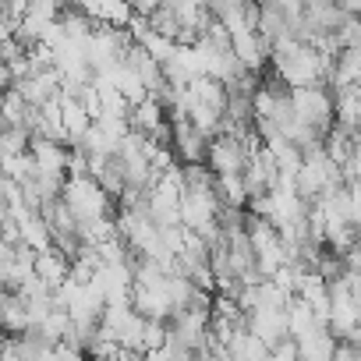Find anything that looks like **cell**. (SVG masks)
I'll list each match as a JSON object with an SVG mask.
<instances>
[{
	"mask_svg": "<svg viewBox=\"0 0 361 361\" xmlns=\"http://www.w3.org/2000/svg\"><path fill=\"white\" fill-rule=\"evenodd\" d=\"M294 110H298V121L319 128L322 135L333 131L336 124V92L329 82H312V85H301L294 89Z\"/></svg>",
	"mask_w": 361,
	"mask_h": 361,
	"instance_id": "cell-1",
	"label": "cell"
},
{
	"mask_svg": "<svg viewBox=\"0 0 361 361\" xmlns=\"http://www.w3.org/2000/svg\"><path fill=\"white\" fill-rule=\"evenodd\" d=\"M0 326H4L8 336H18L32 326V315H29V301L22 290H4L0 294Z\"/></svg>",
	"mask_w": 361,
	"mask_h": 361,
	"instance_id": "cell-2",
	"label": "cell"
},
{
	"mask_svg": "<svg viewBox=\"0 0 361 361\" xmlns=\"http://www.w3.org/2000/svg\"><path fill=\"white\" fill-rule=\"evenodd\" d=\"M71 269H75V262H71V255L68 252H61L57 245H50V248H43L39 255H36V273L57 290V287H64L68 280H71Z\"/></svg>",
	"mask_w": 361,
	"mask_h": 361,
	"instance_id": "cell-3",
	"label": "cell"
},
{
	"mask_svg": "<svg viewBox=\"0 0 361 361\" xmlns=\"http://www.w3.org/2000/svg\"><path fill=\"white\" fill-rule=\"evenodd\" d=\"M329 85L333 92L361 85V47H340L333 57V71H329Z\"/></svg>",
	"mask_w": 361,
	"mask_h": 361,
	"instance_id": "cell-4",
	"label": "cell"
},
{
	"mask_svg": "<svg viewBox=\"0 0 361 361\" xmlns=\"http://www.w3.org/2000/svg\"><path fill=\"white\" fill-rule=\"evenodd\" d=\"M216 199L220 206H248L245 173H216Z\"/></svg>",
	"mask_w": 361,
	"mask_h": 361,
	"instance_id": "cell-5",
	"label": "cell"
},
{
	"mask_svg": "<svg viewBox=\"0 0 361 361\" xmlns=\"http://www.w3.org/2000/svg\"><path fill=\"white\" fill-rule=\"evenodd\" d=\"M29 145H32V128L18 124V121H4V135H0L4 156H22V152H29Z\"/></svg>",
	"mask_w": 361,
	"mask_h": 361,
	"instance_id": "cell-6",
	"label": "cell"
},
{
	"mask_svg": "<svg viewBox=\"0 0 361 361\" xmlns=\"http://www.w3.org/2000/svg\"><path fill=\"white\" fill-rule=\"evenodd\" d=\"M128 4H131V11H135V15H145V18H149V15L163 4V0H128Z\"/></svg>",
	"mask_w": 361,
	"mask_h": 361,
	"instance_id": "cell-7",
	"label": "cell"
}]
</instances>
